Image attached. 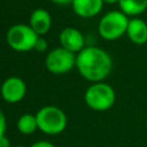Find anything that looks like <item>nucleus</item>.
<instances>
[{"label":"nucleus","instance_id":"nucleus-1","mask_svg":"<svg viewBox=\"0 0 147 147\" xmlns=\"http://www.w3.org/2000/svg\"><path fill=\"white\" fill-rule=\"evenodd\" d=\"M76 68L88 82H103L113 69V59L108 52L96 46H85L76 54Z\"/></svg>","mask_w":147,"mask_h":147},{"label":"nucleus","instance_id":"nucleus-2","mask_svg":"<svg viewBox=\"0 0 147 147\" xmlns=\"http://www.w3.org/2000/svg\"><path fill=\"white\" fill-rule=\"evenodd\" d=\"M84 101L87 107L94 111H106L115 105L116 93L109 84L98 82L91 84L86 88L84 93Z\"/></svg>","mask_w":147,"mask_h":147},{"label":"nucleus","instance_id":"nucleus-3","mask_svg":"<svg viewBox=\"0 0 147 147\" xmlns=\"http://www.w3.org/2000/svg\"><path fill=\"white\" fill-rule=\"evenodd\" d=\"M129 16L121 10H110L99 21L98 32L100 37L108 41H114L126 34Z\"/></svg>","mask_w":147,"mask_h":147},{"label":"nucleus","instance_id":"nucleus-4","mask_svg":"<svg viewBox=\"0 0 147 147\" xmlns=\"http://www.w3.org/2000/svg\"><path fill=\"white\" fill-rule=\"evenodd\" d=\"M38 130L48 136H55L67 127V115L55 106H45L36 114Z\"/></svg>","mask_w":147,"mask_h":147},{"label":"nucleus","instance_id":"nucleus-5","mask_svg":"<svg viewBox=\"0 0 147 147\" xmlns=\"http://www.w3.org/2000/svg\"><path fill=\"white\" fill-rule=\"evenodd\" d=\"M38 34L29 24H14L6 33V41L8 46L16 52H29L34 49Z\"/></svg>","mask_w":147,"mask_h":147},{"label":"nucleus","instance_id":"nucleus-6","mask_svg":"<svg viewBox=\"0 0 147 147\" xmlns=\"http://www.w3.org/2000/svg\"><path fill=\"white\" fill-rule=\"evenodd\" d=\"M45 65L54 75H64L76 67V54L62 46L56 47L46 55Z\"/></svg>","mask_w":147,"mask_h":147},{"label":"nucleus","instance_id":"nucleus-7","mask_svg":"<svg viewBox=\"0 0 147 147\" xmlns=\"http://www.w3.org/2000/svg\"><path fill=\"white\" fill-rule=\"evenodd\" d=\"M2 99L8 103H17L26 94V84L20 77H9L3 80L0 87Z\"/></svg>","mask_w":147,"mask_h":147},{"label":"nucleus","instance_id":"nucleus-8","mask_svg":"<svg viewBox=\"0 0 147 147\" xmlns=\"http://www.w3.org/2000/svg\"><path fill=\"white\" fill-rule=\"evenodd\" d=\"M60 44L63 48L77 54L85 47V38L83 33L76 28H64L59 36Z\"/></svg>","mask_w":147,"mask_h":147},{"label":"nucleus","instance_id":"nucleus-9","mask_svg":"<svg viewBox=\"0 0 147 147\" xmlns=\"http://www.w3.org/2000/svg\"><path fill=\"white\" fill-rule=\"evenodd\" d=\"M103 5L102 0H74L71 7L77 16L91 18L101 13Z\"/></svg>","mask_w":147,"mask_h":147},{"label":"nucleus","instance_id":"nucleus-10","mask_svg":"<svg viewBox=\"0 0 147 147\" xmlns=\"http://www.w3.org/2000/svg\"><path fill=\"white\" fill-rule=\"evenodd\" d=\"M29 25L38 36H45L52 26V16L44 8L34 9L29 20Z\"/></svg>","mask_w":147,"mask_h":147},{"label":"nucleus","instance_id":"nucleus-11","mask_svg":"<svg viewBox=\"0 0 147 147\" xmlns=\"http://www.w3.org/2000/svg\"><path fill=\"white\" fill-rule=\"evenodd\" d=\"M126 36L134 45H144L147 42V23L140 17H131L129 20Z\"/></svg>","mask_w":147,"mask_h":147},{"label":"nucleus","instance_id":"nucleus-12","mask_svg":"<svg viewBox=\"0 0 147 147\" xmlns=\"http://www.w3.org/2000/svg\"><path fill=\"white\" fill-rule=\"evenodd\" d=\"M119 10L129 17H139L147 9V0H119Z\"/></svg>","mask_w":147,"mask_h":147},{"label":"nucleus","instance_id":"nucleus-13","mask_svg":"<svg viewBox=\"0 0 147 147\" xmlns=\"http://www.w3.org/2000/svg\"><path fill=\"white\" fill-rule=\"evenodd\" d=\"M17 129L22 134H32L38 130L36 115L24 114L17 121Z\"/></svg>","mask_w":147,"mask_h":147},{"label":"nucleus","instance_id":"nucleus-14","mask_svg":"<svg viewBox=\"0 0 147 147\" xmlns=\"http://www.w3.org/2000/svg\"><path fill=\"white\" fill-rule=\"evenodd\" d=\"M47 47H48L47 40H46L44 37L39 36L38 39H37V41H36V45H34V51L42 53V52H45V51L47 49Z\"/></svg>","mask_w":147,"mask_h":147},{"label":"nucleus","instance_id":"nucleus-15","mask_svg":"<svg viewBox=\"0 0 147 147\" xmlns=\"http://www.w3.org/2000/svg\"><path fill=\"white\" fill-rule=\"evenodd\" d=\"M6 126H7V123H6V117L2 113V110L0 109V138L6 136Z\"/></svg>","mask_w":147,"mask_h":147},{"label":"nucleus","instance_id":"nucleus-16","mask_svg":"<svg viewBox=\"0 0 147 147\" xmlns=\"http://www.w3.org/2000/svg\"><path fill=\"white\" fill-rule=\"evenodd\" d=\"M30 147H55V146H54L52 142H49V141H46V140H39V141L32 144Z\"/></svg>","mask_w":147,"mask_h":147},{"label":"nucleus","instance_id":"nucleus-17","mask_svg":"<svg viewBox=\"0 0 147 147\" xmlns=\"http://www.w3.org/2000/svg\"><path fill=\"white\" fill-rule=\"evenodd\" d=\"M0 147H10V141L6 136L0 138Z\"/></svg>","mask_w":147,"mask_h":147},{"label":"nucleus","instance_id":"nucleus-18","mask_svg":"<svg viewBox=\"0 0 147 147\" xmlns=\"http://www.w3.org/2000/svg\"><path fill=\"white\" fill-rule=\"evenodd\" d=\"M52 2L56 3V5H60V6H64V5H69V3H72L74 0H51Z\"/></svg>","mask_w":147,"mask_h":147},{"label":"nucleus","instance_id":"nucleus-19","mask_svg":"<svg viewBox=\"0 0 147 147\" xmlns=\"http://www.w3.org/2000/svg\"><path fill=\"white\" fill-rule=\"evenodd\" d=\"M103 3H108V5H114V3H118L119 0H102Z\"/></svg>","mask_w":147,"mask_h":147},{"label":"nucleus","instance_id":"nucleus-20","mask_svg":"<svg viewBox=\"0 0 147 147\" xmlns=\"http://www.w3.org/2000/svg\"><path fill=\"white\" fill-rule=\"evenodd\" d=\"M14 147H24V146H21V145H20V146H14Z\"/></svg>","mask_w":147,"mask_h":147}]
</instances>
